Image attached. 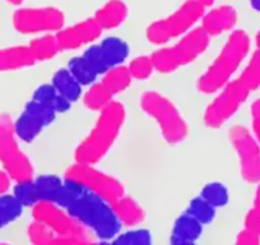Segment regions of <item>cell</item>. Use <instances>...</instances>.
<instances>
[{"label": "cell", "instance_id": "6da1fadb", "mask_svg": "<svg viewBox=\"0 0 260 245\" xmlns=\"http://www.w3.org/2000/svg\"><path fill=\"white\" fill-rule=\"evenodd\" d=\"M55 204L67 209L100 240L110 241L121 230V224L115 216L111 203L71 180L64 179V187Z\"/></svg>", "mask_w": 260, "mask_h": 245}, {"label": "cell", "instance_id": "7a4b0ae2", "mask_svg": "<svg viewBox=\"0 0 260 245\" xmlns=\"http://www.w3.org/2000/svg\"><path fill=\"white\" fill-rule=\"evenodd\" d=\"M126 111L121 102L114 101L99 112L96 122L76 148V162L96 165L106 156L119 138Z\"/></svg>", "mask_w": 260, "mask_h": 245}, {"label": "cell", "instance_id": "3957f363", "mask_svg": "<svg viewBox=\"0 0 260 245\" xmlns=\"http://www.w3.org/2000/svg\"><path fill=\"white\" fill-rule=\"evenodd\" d=\"M249 51L250 37L246 32L242 29L232 31L211 66L199 77L197 82L198 91L204 95H216L221 91L232 81Z\"/></svg>", "mask_w": 260, "mask_h": 245}, {"label": "cell", "instance_id": "277c9868", "mask_svg": "<svg viewBox=\"0 0 260 245\" xmlns=\"http://www.w3.org/2000/svg\"><path fill=\"white\" fill-rule=\"evenodd\" d=\"M211 44V37L201 26L195 27L171 46H161L151 55L156 72L169 74L189 66L204 54Z\"/></svg>", "mask_w": 260, "mask_h": 245}, {"label": "cell", "instance_id": "5b68a950", "mask_svg": "<svg viewBox=\"0 0 260 245\" xmlns=\"http://www.w3.org/2000/svg\"><path fill=\"white\" fill-rule=\"evenodd\" d=\"M142 110L154 120L169 144H179L189 133V127L174 102L157 91H146L139 100Z\"/></svg>", "mask_w": 260, "mask_h": 245}, {"label": "cell", "instance_id": "8992f818", "mask_svg": "<svg viewBox=\"0 0 260 245\" xmlns=\"http://www.w3.org/2000/svg\"><path fill=\"white\" fill-rule=\"evenodd\" d=\"M206 13V8L197 0H185L170 16L154 21L148 26L146 36L151 44L165 46L171 40L180 39L195 28Z\"/></svg>", "mask_w": 260, "mask_h": 245}, {"label": "cell", "instance_id": "52a82bcc", "mask_svg": "<svg viewBox=\"0 0 260 245\" xmlns=\"http://www.w3.org/2000/svg\"><path fill=\"white\" fill-rule=\"evenodd\" d=\"M0 164L14 182L35 177L31 160L21 148L14 131V120L8 114H0Z\"/></svg>", "mask_w": 260, "mask_h": 245}, {"label": "cell", "instance_id": "ba28073f", "mask_svg": "<svg viewBox=\"0 0 260 245\" xmlns=\"http://www.w3.org/2000/svg\"><path fill=\"white\" fill-rule=\"evenodd\" d=\"M64 179L77 182L109 203H114L125 196V189L121 181L112 175L99 170L96 165L76 162L65 170Z\"/></svg>", "mask_w": 260, "mask_h": 245}, {"label": "cell", "instance_id": "9c48e42d", "mask_svg": "<svg viewBox=\"0 0 260 245\" xmlns=\"http://www.w3.org/2000/svg\"><path fill=\"white\" fill-rule=\"evenodd\" d=\"M250 92L251 91L239 77L232 79L221 91L217 92L213 101L207 106L203 116L204 124L211 129L223 127L246 101Z\"/></svg>", "mask_w": 260, "mask_h": 245}, {"label": "cell", "instance_id": "30bf717a", "mask_svg": "<svg viewBox=\"0 0 260 245\" xmlns=\"http://www.w3.org/2000/svg\"><path fill=\"white\" fill-rule=\"evenodd\" d=\"M32 217L35 221L46 225L57 236H69L87 245L89 239V231L79 224L74 217L62 207L52 202H39L32 207Z\"/></svg>", "mask_w": 260, "mask_h": 245}, {"label": "cell", "instance_id": "8fae6325", "mask_svg": "<svg viewBox=\"0 0 260 245\" xmlns=\"http://www.w3.org/2000/svg\"><path fill=\"white\" fill-rule=\"evenodd\" d=\"M65 17L55 7L21 8L13 14V26L22 35L52 34L64 27Z\"/></svg>", "mask_w": 260, "mask_h": 245}, {"label": "cell", "instance_id": "7c38bea8", "mask_svg": "<svg viewBox=\"0 0 260 245\" xmlns=\"http://www.w3.org/2000/svg\"><path fill=\"white\" fill-rule=\"evenodd\" d=\"M230 141L236 151L241 176L249 182H260V144L245 127L230 129Z\"/></svg>", "mask_w": 260, "mask_h": 245}, {"label": "cell", "instance_id": "4fadbf2b", "mask_svg": "<svg viewBox=\"0 0 260 245\" xmlns=\"http://www.w3.org/2000/svg\"><path fill=\"white\" fill-rule=\"evenodd\" d=\"M56 115L54 110L31 99L24 105L19 116L14 120L17 137L24 143H31L45 128L51 126Z\"/></svg>", "mask_w": 260, "mask_h": 245}, {"label": "cell", "instance_id": "5bb4252c", "mask_svg": "<svg viewBox=\"0 0 260 245\" xmlns=\"http://www.w3.org/2000/svg\"><path fill=\"white\" fill-rule=\"evenodd\" d=\"M102 28L94 18L84 19L69 27H62L55 34L60 51H72L94 44L101 37Z\"/></svg>", "mask_w": 260, "mask_h": 245}, {"label": "cell", "instance_id": "9a60e30c", "mask_svg": "<svg viewBox=\"0 0 260 245\" xmlns=\"http://www.w3.org/2000/svg\"><path fill=\"white\" fill-rule=\"evenodd\" d=\"M236 9L231 6H219L206 12L201 19V27L209 37H216L236 26Z\"/></svg>", "mask_w": 260, "mask_h": 245}, {"label": "cell", "instance_id": "2e32d148", "mask_svg": "<svg viewBox=\"0 0 260 245\" xmlns=\"http://www.w3.org/2000/svg\"><path fill=\"white\" fill-rule=\"evenodd\" d=\"M35 64L36 60L28 45H17L0 49V72L21 71Z\"/></svg>", "mask_w": 260, "mask_h": 245}, {"label": "cell", "instance_id": "e0dca14e", "mask_svg": "<svg viewBox=\"0 0 260 245\" xmlns=\"http://www.w3.org/2000/svg\"><path fill=\"white\" fill-rule=\"evenodd\" d=\"M129 16V9L122 0H109L94 14V21L104 29H114L121 26Z\"/></svg>", "mask_w": 260, "mask_h": 245}, {"label": "cell", "instance_id": "ac0fdd59", "mask_svg": "<svg viewBox=\"0 0 260 245\" xmlns=\"http://www.w3.org/2000/svg\"><path fill=\"white\" fill-rule=\"evenodd\" d=\"M115 216L117 217L121 226L136 227L144 220V211L138 202L132 197L122 196L114 203H111Z\"/></svg>", "mask_w": 260, "mask_h": 245}, {"label": "cell", "instance_id": "d6986e66", "mask_svg": "<svg viewBox=\"0 0 260 245\" xmlns=\"http://www.w3.org/2000/svg\"><path fill=\"white\" fill-rule=\"evenodd\" d=\"M50 83L56 89L57 94L61 95L64 99H67L72 104L82 99L84 94V87L74 78L73 74L67 69V67L57 69L54 73V76H52Z\"/></svg>", "mask_w": 260, "mask_h": 245}, {"label": "cell", "instance_id": "ffe728a7", "mask_svg": "<svg viewBox=\"0 0 260 245\" xmlns=\"http://www.w3.org/2000/svg\"><path fill=\"white\" fill-rule=\"evenodd\" d=\"M99 45L110 69L114 68V67L124 66V63L127 60V57H129V45L124 40L120 39V37H106V39L101 40V42H99Z\"/></svg>", "mask_w": 260, "mask_h": 245}, {"label": "cell", "instance_id": "44dd1931", "mask_svg": "<svg viewBox=\"0 0 260 245\" xmlns=\"http://www.w3.org/2000/svg\"><path fill=\"white\" fill-rule=\"evenodd\" d=\"M32 100L50 107L56 114H64L72 107V102H69L61 95L57 94V91L52 87L51 83L40 84L34 91Z\"/></svg>", "mask_w": 260, "mask_h": 245}, {"label": "cell", "instance_id": "7402d4cb", "mask_svg": "<svg viewBox=\"0 0 260 245\" xmlns=\"http://www.w3.org/2000/svg\"><path fill=\"white\" fill-rule=\"evenodd\" d=\"M100 82L115 97L116 95L126 91L132 86L133 78L130 76L126 66H119L109 69L106 73L102 74L100 77Z\"/></svg>", "mask_w": 260, "mask_h": 245}, {"label": "cell", "instance_id": "603a6c76", "mask_svg": "<svg viewBox=\"0 0 260 245\" xmlns=\"http://www.w3.org/2000/svg\"><path fill=\"white\" fill-rule=\"evenodd\" d=\"M34 182L40 202L55 203L64 187V177L54 174H42L34 177Z\"/></svg>", "mask_w": 260, "mask_h": 245}, {"label": "cell", "instance_id": "cb8c5ba5", "mask_svg": "<svg viewBox=\"0 0 260 245\" xmlns=\"http://www.w3.org/2000/svg\"><path fill=\"white\" fill-rule=\"evenodd\" d=\"M29 50L37 62H45L56 56L60 51L55 34H45L36 36L28 44Z\"/></svg>", "mask_w": 260, "mask_h": 245}, {"label": "cell", "instance_id": "d4e9b609", "mask_svg": "<svg viewBox=\"0 0 260 245\" xmlns=\"http://www.w3.org/2000/svg\"><path fill=\"white\" fill-rule=\"evenodd\" d=\"M115 100V97L102 86V83L100 81H97L96 83H93L92 86L87 87V89L84 91L83 96H82V101H83L84 106L87 109L92 110V111H102L106 106H109L112 101Z\"/></svg>", "mask_w": 260, "mask_h": 245}, {"label": "cell", "instance_id": "484cf974", "mask_svg": "<svg viewBox=\"0 0 260 245\" xmlns=\"http://www.w3.org/2000/svg\"><path fill=\"white\" fill-rule=\"evenodd\" d=\"M202 232H203V225L185 212L175 221L171 236L197 242V240L202 236Z\"/></svg>", "mask_w": 260, "mask_h": 245}, {"label": "cell", "instance_id": "4316f807", "mask_svg": "<svg viewBox=\"0 0 260 245\" xmlns=\"http://www.w3.org/2000/svg\"><path fill=\"white\" fill-rule=\"evenodd\" d=\"M67 69L73 74L74 78L83 87H89L99 81L100 76L82 55L74 56L69 60Z\"/></svg>", "mask_w": 260, "mask_h": 245}, {"label": "cell", "instance_id": "83f0119b", "mask_svg": "<svg viewBox=\"0 0 260 245\" xmlns=\"http://www.w3.org/2000/svg\"><path fill=\"white\" fill-rule=\"evenodd\" d=\"M23 208L13 194L0 196V229L17 221L23 213Z\"/></svg>", "mask_w": 260, "mask_h": 245}, {"label": "cell", "instance_id": "f1b7e54d", "mask_svg": "<svg viewBox=\"0 0 260 245\" xmlns=\"http://www.w3.org/2000/svg\"><path fill=\"white\" fill-rule=\"evenodd\" d=\"M201 197L216 209L224 207L230 201L229 189L219 181H211L206 184L202 189Z\"/></svg>", "mask_w": 260, "mask_h": 245}, {"label": "cell", "instance_id": "f546056e", "mask_svg": "<svg viewBox=\"0 0 260 245\" xmlns=\"http://www.w3.org/2000/svg\"><path fill=\"white\" fill-rule=\"evenodd\" d=\"M132 78L137 81H146L156 72L151 55H139L133 57L126 66Z\"/></svg>", "mask_w": 260, "mask_h": 245}, {"label": "cell", "instance_id": "4dcf8cb0", "mask_svg": "<svg viewBox=\"0 0 260 245\" xmlns=\"http://www.w3.org/2000/svg\"><path fill=\"white\" fill-rule=\"evenodd\" d=\"M239 78L244 82L245 86H246L251 92L254 91V89L259 88L260 87V50L254 51V54L250 56L246 67H245L244 71L241 72Z\"/></svg>", "mask_w": 260, "mask_h": 245}, {"label": "cell", "instance_id": "1f68e13d", "mask_svg": "<svg viewBox=\"0 0 260 245\" xmlns=\"http://www.w3.org/2000/svg\"><path fill=\"white\" fill-rule=\"evenodd\" d=\"M216 211L217 209L213 206H211L208 202L204 201L201 196L191 199L186 208V213L194 217L202 225H207L213 221L214 217H216Z\"/></svg>", "mask_w": 260, "mask_h": 245}, {"label": "cell", "instance_id": "d6a6232c", "mask_svg": "<svg viewBox=\"0 0 260 245\" xmlns=\"http://www.w3.org/2000/svg\"><path fill=\"white\" fill-rule=\"evenodd\" d=\"M110 242L111 245H152V234L146 229H132L119 232Z\"/></svg>", "mask_w": 260, "mask_h": 245}, {"label": "cell", "instance_id": "836d02e7", "mask_svg": "<svg viewBox=\"0 0 260 245\" xmlns=\"http://www.w3.org/2000/svg\"><path fill=\"white\" fill-rule=\"evenodd\" d=\"M13 196L23 207H31L32 208L35 204L40 202L36 188H35L34 179L16 182L13 187Z\"/></svg>", "mask_w": 260, "mask_h": 245}, {"label": "cell", "instance_id": "e575fe53", "mask_svg": "<svg viewBox=\"0 0 260 245\" xmlns=\"http://www.w3.org/2000/svg\"><path fill=\"white\" fill-rule=\"evenodd\" d=\"M29 241L34 245H51L55 234L46 226L39 221H32L27 229Z\"/></svg>", "mask_w": 260, "mask_h": 245}, {"label": "cell", "instance_id": "d590c367", "mask_svg": "<svg viewBox=\"0 0 260 245\" xmlns=\"http://www.w3.org/2000/svg\"><path fill=\"white\" fill-rule=\"evenodd\" d=\"M82 56L88 62L89 66L99 73L100 77L104 73H106L110 69L106 63V60H105L104 55H102V51L101 49H100L99 44H92L89 45V46H87L86 50L83 51V54H82Z\"/></svg>", "mask_w": 260, "mask_h": 245}, {"label": "cell", "instance_id": "8d00e7d4", "mask_svg": "<svg viewBox=\"0 0 260 245\" xmlns=\"http://www.w3.org/2000/svg\"><path fill=\"white\" fill-rule=\"evenodd\" d=\"M245 229L260 235V184L255 193L254 206L247 212L246 219H245Z\"/></svg>", "mask_w": 260, "mask_h": 245}, {"label": "cell", "instance_id": "74e56055", "mask_svg": "<svg viewBox=\"0 0 260 245\" xmlns=\"http://www.w3.org/2000/svg\"><path fill=\"white\" fill-rule=\"evenodd\" d=\"M252 136L260 144V99L255 100L251 105Z\"/></svg>", "mask_w": 260, "mask_h": 245}, {"label": "cell", "instance_id": "f35d334b", "mask_svg": "<svg viewBox=\"0 0 260 245\" xmlns=\"http://www.w3.org/2000/svg\"><path fill=\"white\" fill-rule=\"evenodd\" d=\"M235 245H260V235H256L250 230L245 229L237 235Z\"/></svg>", "mask_w": 260, "mask_h": 245}, {"label": "cell", "instance_id": "ab89813d", "mask_svg": "<svg viewBox=\"0 0 260 245\" xmlns=\"http://www.w3.org/2000/svg\"><path fill=\"white\" fill-rule=\"evenodd\" d=\"M12 182H13L12 177L3 169H0V196L8 194L12 188Z\"/></svg>", "mask_w": 260, "mask_h": 245}, {"label": "cell", "instance_id": "60d3db41", "mask_svg": "<svg viewBox=\"0 0 260 245\" xmlns=\"http://www.w3.org/2000/svg\"><path fill=\"white\" fill-rule=\"evenodd\" d=\"M51 245H84V244H82V242L78 241V240L73 239V237L57 236V235H55Z\"/></svg>", "mask_w": 260, "mask_h": 245}, {"label": "cell", "instance_id": "b9f144b4", "mask_svg": "<svg viewBox=\"0 0 260 245\" xmlns=\"http://www.w3.org/2000/svg\"><path fill=\"white\" fill-rule=\"evenodd\" d=\"M170 245H197V244H195V241H189V240H182V239H177V237L171 236Z\"/></svg>", "mask_w": 260, "mask_h": 245}, {"label": "cell", "instance_id": "7bdbcfd3", "mask_svg": "<svg viewBox=\"0 0 260 245\" xmlns=\"http://www.w3.org/2000/svg\"><path fill=\"white\" fill-rule=\"evenodd\" d=\"M201 6H203L204 8H208V7H212L214 3H216V0H197Z\"/></svg>", "mask_w": 260, "mask_h": 245}, {"label": "cell", "instance_id": "ee69618b", "mask_svg": "<svg viewBox=\"0 0 260 245\" xmlns=\"http://www.w3.org/2000/svg\"><path fill=\"white\" fill-rule=\"evenodd\" d=\"M250 6L255 12L260 13V0H250Z\"/></svg>", "mask_w": 260, "mask_h": 245}, {"label": "cell", "instance_id": "f6af8a7d", "mask_svg": "<svg viewBox=\"0 0 260 245\" xmlns=\"http://www.w3.org/2000/svg\"><path fill=\"white\" fill-rule=\"evenodd\" d=\"M87 245H111V242L107 241V240H100V242H92V241H89Z\"/></svg>", "mask_w": 260, "mask_h": 245}, {"label": "cell", "instance_id": "bcb514c9", "mask_svg": "<svg viewBox=\"0 0 260 245\" xmlns=\"http://www.w3.org/2000/svg\"><path fill=\"white\" fill-rule=\"evenodd\" d=\"M24 0H7V3L12 4V6H16V7H19L22 3H23Z\"/></svg>", "mask_w": 260, "mask_h": 245}, {"label": "cell", "instance_id": "7dc6e473", "mask_svg": "<svg viewBox=\"0 0 260 245\" xmlns=\"http://www.w3.org/2000/svg\"><path fill=\"white\" fill-rule=\"evenodd\" d=\"M255 42H256L257 50H260V32H257L256 37H255Z\"/></svg>", "mask_w": 260, "mask_h": 245}, {"label": "cell", "instance_id": "c3c4849f", "mask_svg": "<svg viewBox=\"0 0 260 245\" xmlns=\"http://www.w3.org/2000/svg\"><path fill=\"white\" fill-rule=\"evenodd\" d=\"M0 245H9V244H6V242H0Z\"/></svg>", "mask_w": 260, "mask_h": 245}]
</instances>
